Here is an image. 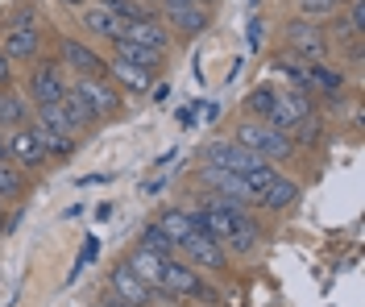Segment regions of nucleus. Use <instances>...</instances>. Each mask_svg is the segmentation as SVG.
<instances>
[{
    "label": "nucleus",
    "mask_w": 365,
    "mask_h": 307,
    "mask_svg": "<svg viewBox=\"0 0 365 307\" xmlns=\"http://www.w3.org/2000/svg\"><path fill=\"white\" fill-rule=\"evenodd\" d=\"M182 4H195V0H158L162 13H175V9H182Z\"/></svg>",
    "instance_id": "c9c22d12"
},
{
    "label": "nucleus",
    "mask_w": 365,
    "mask_h": 307,
    "mask_svg": "<svg viewBox=\"0 0 365 307\" xmlns=\"http://www.w3.org/2000/svg\"><path fill=\"white\" fill-rule=\"evenodd\" d=\"M83 29H88V33H96V38H108V42H116V38L125 33V21H120V17H113L108 9H100V4H96V9H83Z\"/></svg>",
    "instance_id": "aec40b11"
},
{
    "label": "nucleus",
    "mask_w": 365,
    "mask_h": 307,
    "mask_svg": "<svg viewBox=\"0 0 365 307\" xmlns=\"http://www.w3.org/2000/svg\"><path fill=\"white\" fill-rule=\"evenodd\" d=\"M108 286H113V299H120V303H129V307L154 303V286L145 283V279L137 274L129 261L113 266V274H108Z\"/></svg>",
    "instance_id": "423d86ee"
},
{
    "label": "nucleus",
    "mask_w": 365,
    "mask_h": 307,
    "mask_svg": "<svg viewBox=\"0 0 365 307\" xmlns=\"http://www.w3.org/2000/svg\"><path fill=\"white\" fill-rule=\"evenodd\" d=\"M299 195H303V187H299L295 179H287V175H274V183L262 191V199H257L253 208H262V212H287Z\"/></svg>",
    "instance_id": "2eb2a0df"
},
{
    "label": "nucleus",
    "mask_w": 365,
    "mask_h": 307,
    "mask_svg": "<svg viewBox=\"0 0 365 307\" xmlns=\"http://www.w3.org/2000/svg\"><path fill=\"white\" fill-rule=\"evenodd\" d=\"M307 79H312V92H324L328 100H341L344 75H341V71H332L328 63H307Z\"/></svg>",
    "instance_id": "5701e85b"
},
{
    "label": "nucleus",
    "mask_w": 365,
    "mask_h": 307,
    "mask_svg": "<svg viewBox=\"0 0 365 307\" xmlns=\"http://www.w3.org/2000/svg\"><path fill=\"white\" fill-rule=\"evenodd\" d=\"M195 4H204V9H207V4H216V0H195Z\"/></svg>",
    "instance_id": "79ce46f5"
},
{
    "label": "nucleus",
    "mask_w": 365,
    "mask_h": 307,
    "mask_svg": "<svg viewBox=\"0 0 365 307\" xmlns=\"http://www.w3.org/2000/svg\"><path fill=\"white\" fill-rule=\"evenodd\" d=\"M120 38H129V42H137V46L162 50V54H166V46H170V29H166L158 17H141V21H129Z\"/></svg>",
    "instance_id": "ddd939ff"
},
{
    "label": "nucleus",
    "mask_w": 365,
    "mask_h": 307,
    "mask_svg": "<svg viewBox=\"0 0 365 307\" xmlns=\"http://www.w3.org/2000/svg\"><path fill=\"white\" fill-rule=\"evenodd\" d=\"M25 191H29V170L13 162H0V199L9 204V199H21Z\"/></svg>",
    "instance_id": "a878e982"
},
{
    "label": "nucleus",
    "mask_w": 365,
    "mask_h": 307,
    "mask_svg": "<svg viewBox=\"0 0 365 307\" xmlns=\"http://www.w3.org/2000/svg\"><path fill=\"white\" fill-rule=\"evenodd\" d=\"M29 113H34V104H29L21 92L0 88V133H13V129L29 125Z\"/></svg>",
    "instance_id": "dca6fc26"
},
{
    "label": "nucleus",
    "mask_w": 365,
    "mask_h": 307,
    "mask_svg": "<svg viewBox=\"0 0 365 307\" xmlns=\"http://www.w3.org/2000/svg\"><path fill=\"white\" fill-rule=\"evenodd\" d=\"M232 142L245 145V150H253V154L266 158V162H287V158L295 154V142H291L287 133H278L274 125H266V120H245V125L237 129Z\"/></svg>",
    "instance_id": "7ed1b4c3"
},
{
    "label": "nucleus",
    "mask_w": 365,
    "mask_h": 307,
    "mask_svg": "<svg viewBox=\"0 0 365 307\" xmlns=\"http://www.w3.org/2000/svg\"><path fill=\"white\" fill-rule=\"evenodd\" d=\"M257 241H262V224L250 216V208H241V212H237V229H232V236L225 241V249H232V254H253Z\"/></svg>",
    "instance_id": "a211bd4d"
},
{
    "label": "nucleus",
    "mask_w": 365,
    "mask_h": 307,
    "mask_svg": "<svg viewBox=\"0 0 365 307\" xmlns=\"http://www.w3.org/2000/svg\"><path fill=\"white\" fill-rule=\"evenodd\" d=\"M0 162H9V137L0 133Z\"/></svg>",
    "instance_id": "58836bf2"
},
{
    "label": "nucleus",
    "mask_w": 365,
    "mask_h": 307,
    "mask_svg": "<svg viewBox=\"0 0 365 307\" xmlns=\"http://www.w3.org/2000/svg\"><path fill=\"white\" fill-rule=\"evenodd\" d=\"M170 17V29L175 33H187V38H200L207 29V9L204 4H182V9H175V13H166Z\"/></svg>",
    "instance_id": "6ab92c4d"
},
{
    "label": "nucleus",
    "mask_w": 365,
    "mask_h": 307,
    "mask_svg": "<svg viewBox=\"0 0 365 307\" xmlns=\"http://www.w3.org/2000/svg\"><path fill=\"white\" fill-rule=\"evenodd\" d=\"M158 224H162V233L175 241V249L195 233V224H191V212H187V208H166V212L158 216Z\"/></svg>",
    "instance_id": "393cba45"
},
{
    "label": "nucleus",
    "mask_w": 365,
    "mask_h": 307,
    "mask_svg": "<svg viewBox=\"0 0 365 307\" xmlns=\"http://www.w3.org/2000/svg\"><path fill=\"white\" fill-rule=\"evenodd\" d=\"M200 183L212 187V195H228V199H241L250 204V191H245V179L232 175V170H216V166H200Z\"/></svg>",
    "instance_id": "4468645a"
},
{
    "label": "nucleus",
    "mask_w": 365,
    "mask_h": 307,
    "mask_svg": "<svg viewBox=\"0 0 365 307\" xmlns=\"http://www.w3.org/2000/svg\"><path fill=\"white\" fill-rule=\"evenodd\" d=\"M158 295L162 299H195V303H216L220 295L204 283V274L195 266H187L179 258H166L162 261V283H158Z\"/></svg>",
    "instance_id": "f257e3e1"
},
{
    "label": "nucleus",
    "mask_w": 365,
    "mask_h": 307,
    "mask_svg": "<svg viewBox=\"0 0 365 307\" xmlns=\"http://www.w3.org/2000/svg\"><path fill=\"white\" fill-rule=\"evenodd\" d=\"M96 307H129V303H120V299H113V295H108V299H100Z\"/></svg>",
    "instance_id": "ea45409f"
},
{
    "label": "nucleus",
    "mask_w": 365,
    "mask_h": 307,
    "mask_svg": "<svg viewBox=\"0 0 365 307\" xmlns=\"http://www.w3.org/2000/svg\"><path fill=\"white\" fill-rule=\"evenodd\" d=\"M216 117H220V104H207L204 108V125H216Z\"/></svg>",
    "instance_id": "e433bc0d"
},
{
    "label": "nucleus",
    "mask_w": 365,
    "mask_h": 307,
    "mask_svg": "<svg viewBox=\"0 0 365 307\" xmlns=\"http://www.w3.org/2000/svg\"><path fill=\"white\" fill-rule=\"evenodd\" d=\"M113 50H116V58H125V63H137V67H145V71H154V75H158V67H162V50L137 46V42H129V38H116Z\"/></svg>",
    "instance_id": "4be33fe9"
},
{
    "label": "nucleus",
    "mask_w": 365,
    "mask_h": 307,
    "mask_svg": "<svg viewBox=\"0 0 365 307\" xmlns=\"http://www.w3.org/2000/svg\"><path fill=\"white\" fill-rule=\"evenodd\" d=\"M9 83H13V58L0 50V88H9Z\"/></svg>",
    "instance_id": "f704fd0d"
},
{
    "label": "nucleus",
    "mask_w": 365,
    "mask_h": 307,
    "mask_svg": "<svg viewBox=\"0 0 365 307\" xmlns=\"http://www.w3.org/2000/svg\"><path fill=\"white\" fill-rule=\"evenodd\" d=\"M312 117V95L307 92H278V100H274V108H270V117H266V125H274L278 133H295V125L299 120H307Z\"/></svg>",
    "instance_id": "9d476101"
},
{
    "label": "nucleus",
    "mask_w": 365,
    "mask_h": 307,
    "mask_svg": "<svg viewBox=\"0 0 365 307\" xmlns=\"http://www.w3.org/2000/svg\"><path fill=\"white\" fill-rule=\"evenodd\" d=\"M9 162L21 166V170H42L50 158H46V145L38 137V129L34 125H21V129H13L9 133Z\"/></svg>",
    "instance_id": "0eeeda50"
},
{
    "label": "nucleus",
    "mask_w": 365,
    "mask_h": 307,
    "mask_svg": "<svg viewBox=\"0 0 365 307\" xmlns=\"http://www.w3.org/2000/svg\"><path fill=\"white\" fill-rule=\"evenodd\" d=\"M71 88L83 95V104L91 108L96 120H116L120 113H125V92L116 88L108 75H75Z\"/></svg>",
    "instance_id": "f03ea898"
},
{
    "label": "nucleus",
    "mask_w": 365,
    "mask_h": 307,
    "mask_svg": "<svg viewBox=\"0 0 365 307\" xmlns=\"http://www.w3.org/2000/svg\"><path fill=\"white\" fill-rule=\"evenodd\" d=\"M154 100H158V104H166V100H170V88H166V83H158V88H154Z\"/></svg>",
    "instance_id": "4c0bfd02"
},
{
    "label": "nucleus",
    "mask_w": 365,
    "mask_h": 307,
    "mask_svg": "<svg viewBox=\"0 0 365 307\" xmlns=\"http://www.w3.org/2000/svg\"><path fill=\"white\" fill-rule=\"evenodd\" d=\"M287 50L303 58V63H324L328 54V38L319 25H307V21H291L287 25Z\"/></svg>",
    "instance_id": "1a4fd4ad"
},
{
    "label": "nucleus",
    "mask_w": 365,
    "mask_h": 307,
    "mask_svg": "<svg viewBox=\"0 0 365 307\" xmlns=\"http://www.w3.org/2000/svg\"><path fill=\"white\" fill-rule=\"evenodd\" d=\"M58 63L71 67L75 75H108V58H100L91 46H83L79 38H63L58 42Z\"/></svg>",
    "instance_id": "9b49d317"
},
{
    "label": "nucleus",
    "mask_w": 365,
    "mask_h": 307,
    "mask_svg": "<svg viewBox=\"0 0 365 307\" xmlns=\"http://www.w3.org/2000/svg\"><path fill=\"white\" fill-rule=\"evenodd\" d=\"M179 254L191 261V266H204V270H216V274H225L228 270V249L216 241V236H207V233H191L179 245Z\"/></svg>",
    "instance_id": "6e6552de"
},
{
    "label": "nucleus",
    "mask_w": 365,
    "mask_h": 307,
    "mask_svg": "<svg viewBox=\"0 0 365 307\" xmlns=\"http://www.w3.org/2000/svg\"><path fill=\"white\" fill-rule=\"evenodd\" d=\"M125 261H129V266H133L137 274H141L145 283L154 286V295H158V283H162V261H166V258H162V254H154V249H141V245H137V249H133V254H129Z\"/></svg>",
    "instance_id": "b1692460"
},
{
    "label": "nucleus",
    "mask_w": 365,
    "mask_h": 307,
    "mask_svg": "<svg viewBox=\"0 0 365 307\" xmlns=\"http://www.w3.org/2000/svg\"><path fill=\"white\" fill-rule=\"evenodd\" d=\"M108 79H113L116 88H120V92H150V88H154V79H158V75L154 71H145V67H137V63H125V58H108Z\"/></svg>",
    "instance_id": "f8f14e48"
},
{
    "label": "nucleus",
    "mask_w": 365,
    "mask_h": 307,
    "mask_svg": "<svg viewBox=\"0 0 365 307\" xmlns=\"http://www.w3.org/2000/svg\"><path fill=\"white\" fill-rule=\"evenodd\" d=\"M96 254H100V241H96V236H88V241H83V254H79V261H75V266H71L67 283H75V279H79V274H83V266H88V261L96 258Z\"/></svg>",
    "instance_id": "473e14b6"
},
{
    "label": "nucleus",
    "mask_w": 365,
    "mask_h": 307,
    "mask_svg": "<svg viewBox=\"0 0 365 307\" xmlns=\"http://www.w3.org/2000/svg\"><path fill=\"white\" fill-rule=\"evenodd\" d=\"M137 245H141V249H154V254H162V258H175V254H179V249H175V241H170V236L162 233V224H158V220L141 229V241H137Z\"/></svg>",
    "instance_id": "bb28decb"
},
{
    "label": "nucleus",
    "mask_w": 365,
    "mask_h": 307,
    "mask_svg": "<svg viewBox=\"0 0 365 307\" xmlns=\"http://www.w3.org/2000/svg\"><path fill=\"white\" fill-rule=\"evenodd\" d=\"M58 108H63V117H67V125L75 129V133H88L91 125H96V117H91V108L83 104V95L75 92L71 83H67V95L58 100Z\"/></svg>",
    "instance_id": "412c9836"
},
{
    "label": "nucleus",
    "mask_w": 365,
    "mask_h": 307,
    "mask_svg": "<svg viewBox=\"0 0 365 307\" xmlns=\"http://www.w3.org/2000/svg\"><path fill=\"white\" fill-rule=\"evenodd\" d=\"M96 4H100V9H108L113 17H120L125 25H129V21H141V17H154V13H150L141 0H96Z\"/></svg>",
    "instance_id": "c85d7f7f"
},
{
    "label": "nucleus",
    "mask_w": 365,
    "mask_h": 307,
    "mask_svg": "<svg viewBox=\"0 0 365 307\" xmlns=\"http://www.w3.org/2000/svg\"><path fill=\"white\" fill-rule=\"evenodd\" d=\"M200 162L204 166H216V170H232V175H250L253 166H262L266 158H257L253 150H245V145H237L232 137H216V142H207L204 150H200Z\"/></svg>",
    "instance_id": "20e7f679"
},
{
    "label": "nucleus",
    "mask_w": 365,
    "mask_h": 307,
    "mask_svg": "<svg viewBox=\"0 0 365 307\" xmlns=\"http://www.w3.org/2000/svg\"><path fill=\"white\" fill-rule=\"evenodd\" d=\"M0 208H4V199H0Z\"/></svg>",
    "instance_id": "37998d69"
},
{
    "label": "nucleus",
    "mask_w": 365,
    "mask_h": 307,
    "mask_svg": "<svg viewBox=\"0 0 365 307\" xmlns=\"http://www.w3.org/2000/svg\"><path fill=\"white\" fill-rule=\"evenodd\" d=\"M4 54L17 63V58H38V50H42V29L38 25H25V29H9L4 33Z\"/></svg>",
    "instance_id": "f3484780"
},
{
    "label": "nucleus",
    "mask_w": 365,
    "mask_h": 307,
    "mask_svg": "<svg viewBox=\"0 0 365 307\" xmlns=\"http://www.w3.org/2000/svg\"><path fill=\"white\" fill-rule=\"evenodd\" d=\"M274 100H278V92H274L270 83H262V88H253L250 100H245V113H250L253 120H266L274 108Z\"/></svg>",
    "instance_id": "c756f323"
},
{
    "label": "nucleus",
    "mask_w": 365,
    "mask_h": 307,
    "mask_svg": "<svg viewBox=\"0 0 365 307\" xmlns=\"http://www.w3.org/2000/svg\"><path fill=\"white\" fill-rule=\"evenodd\" d=\"M262 42H266V25H262V17L253 13L250 17V50H262Z\"/></svg>",
    "instance_id": "72a5a7b5"
},
{
    "label": "nucleus",
    "mask_w": 365,
    "mask_h": 307,
    "mask_svg": "<svg viewBox=\"0 0 365 307\" xmlns=\"http://www.w3.org/2000/svg\"><path fill=\"white\" fill-rule=\"evenodd\" d=\"M67 95V79H63V63H54V58H46V63H38L34 71H29V79H25V100L29 104H58Z\"/></svg>",
    "instance_id": "39448f33"
},
{
    "label": "nucleus",
    "mask_w": 365,
    "mask_h": 307,
    "mask_svg": "<svg viewBox=\"0 0 365 307\" xmlns=\"http://www.w3.org/2000/svg\"><path fill=\"white\" fill-rule=\"evenodd\" d=\"M274 175H278V166L274 162H262V166H253L250 175H241V179H245V191H250V204L262 199V191L274 183Z\"/></svg>",
    "instance_id": "cd10ccee"
},
{
    "label": "nucleus",
    "mask_w": 365,
    "mask_h": 307,
    "mask_svg": "<svg viewBox=\"0 0 365 307\" xmlns=\"http://www.w3.org/2000/svg\"><path fill=\"white\" fill-rule=\"evenodd\" d=\"M303 17H336L349 0H295Z\"/></svg>",
    "instance_id": "7c9ffc66"
},
{
    "label": "nucleus",
    "mask_w": 365,
    "mask_h": 307,
    "mask_svg": "<svg viewBox=\"0 0 365 307\" xmlns=\"http://www.w3.org/2000/svg\"><path fill=\"white\" fill-rule=\"evenodd\" d=\"M54 4H67V9H83L88 0H54Z\"/></svg>",
    "instance_id": "a19ab883"
},
{
    "label": "nucleus",
    "mask_w": 365,
    "mask_h": 307,
    "mask_svg": "<svg viewBox=\"0 0 365 307\" xmlns=\"http://www.w3.org/2000/svg\"><path fill=\"white\" fill-rule=\"evenodd\" d=\"M46 145V158H71L75 154V137H63V133H38Z\"/></svg>",
    "instance_id": "2f4dec72"
}]
</instances>
